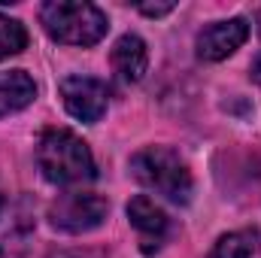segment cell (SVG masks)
Here are the masks:
<instances>
[{"label":"cell","mask_w":261,"mask_h":258,"mask_svg":"<svg viewBox=\"0 0 261 258\" xmlns=\"http://www.w3.org/2000/svg\"><path fill=\"white\" fill-rule=\"evenodd\" d=\"M37 167L52 186H82L97 176L88 143L70 128L43 131L37 143Z\"/></svg>","instance_id":"6da1fadb"},{"label":"cell","mask_w":261,"mask_h":258,"mask_svg":"<svg viewBox=\"0 0 261 258\" xmlns=\"http://www.w3.org/2000/svg\"><path fill=\"white\" fill-rule=\"evenodd\" d=\"M130 176L149 189V192L167 197L170 203H189L192 200V170L170 146H146L130 155Z\"/></svg>","instance_id":"7a4b0ae2"},{"label":"cell","mask_w":261,"mask_h":258,"mask_svg":"<svg viewBox=\"0 0 261 258\" xmlns=\"http://www.w3.org/2000/svg\"><path fill=\"white\" fill-rule=\"evenodd\" d=\"M43 31L64 46H94L107 37V12L82 0H49L40 6Z\"/></svg>","instance_id":"3957f363"},{"label":"cell","mask_w":261,"mask_h":258,"mask_svg":"<svg viewBox=\"0 0 261 258\" xmlns=\"http://www.w3.org/2000/svg\"><path fill=\"white\" fill-rule=\"evenodd\" d=\"M107 197L94 192H67L49 207V222L64 234H88L107 219Z\"/></svg>","instance_id":"277c9868"},{"label":"cell","mask_w":261,"mask_h":258,"mask_svg":"<svg viewBox=\"0 0 261 258\" xmlns=\"http://www.w3.org/2000/svg\"><path fill=\"white\" fill-rule=\"evenodd\" d=\"M58 91H61L64 110L73 119L85 122V125L100 122L103 113H107V107H110V91H107V85H103L100 79H94V76H82V73L64 76L61 85H58Z\"/></svg>","instance_id":"5b68a950"},{"label":"cell","mask_w":261,"mask_h":258,"mask_svg":"<svg viewBox=\"0 0 261 258\" xmlns=\"http://www.w3.org/2000/svg\"><path fill=\"white\" fill-rule=\"evenodd\" d=\"M249 40V21L246 18H222V21H213L206 24L195 40L197 58L200 61H225L228 55H234L243 43Z\"/></svg>","instance_id":"8992f818"},{"label":"cell","mask_w":261,"mask_h":258,"mask_svg":"<svg viewBox=\"0 0 261 258\" xmlns=\"http://www.w3.org/2000/svg\"><path fill=\"white\" fill-rule=\"evenodd\" d=\"M128 219L134 225V231L140 234V252L143 255H155L161 249V243L167 240V231H170L167 213L152 197L137 194V197H130V203H128Z\"/></svg>","instance_id":"52a82bcc"},{"label":"cell","mask_w":261,"mask_h":258,"mask_svg":"<svg viewBox=\"0 0 261 258\" xmlns=\"http://www.w3.org/2000/svg\"><path fill=\"white\" fill-rule=\"evenodd\" d=\"M110 58H113V70H116V76H119L122 82L134 85V82L143 79V73H146V67H149V49H146L143 37H137V34H125V37L116 40Z\"/></svg>","instance_id":"ba28073f"},{"label":"cell","mask_w":261,"mask_h":258,"mask_svg":"<svg viewBox=\"0 0 261 258\" xmlns=\"http://www.w3.org/2000/svg\"><path fill=\"white\" fill-rule=\"evenodd\" d=\"M37 97V85L24 70H0V119L31 107Z\"/></svg>","instance_id":"9c48e42d"},{"label":"cell","mask_w":261,"mask_h":258,"mask_svg":"<svg viewBox=\"0 0 261 258\" xmlns=\"http://www.w3.org/2000/svg\"><path fill=\"white\" fill-rule=\"evenodd\" d=\"M258 249H261V234L255 228H243V231L222 234L216 240V246L210 249V258H255Z\"/></svg>","instance_id":"30bf717a"},{"label":"cell","mask_w":261,"mask_h":258,"mask_svg":"<svg viewBox=\"0 0 261 258\" xmlns=\"http://www.w3.org/2000/svg\"><path fill=\"white\" fill-rule=\"evenodd\" d=\"M28 46V31L18 18H9L0 12V61L3 58H12L18 52H24Z\"/></svg>","instance_id":"8fae6325"},{"label":"cell","mask_w":261,"mask_h":258,"mask_svg":"<svg viewBox=\"0 0 261 258\" xmlns=\"http://www.w3.org/2000/svg\"><path fill=\"white\" fill-rule=\"evenodd\" d=\"M176 9V3H155V6H140V12L143 15H149V18H161V15H167V12H173Z\"/></svg>","instance_id":"7c38bea8"},{"label":"cell","mask_w":261,"mask_h":258,"mask_svg":"<svg viewBox=\"0 0 261 258\" xmlns=\"http://www.w3.org/2000/svg\"><path fill=\"white\" fill-rule=\"evenodd\" d=\"M249 73H252V79L261 85V49H258V55L252 58V64H249Z\"/></svg>","instance_id":"4fadbf2b"}]
</instances>
